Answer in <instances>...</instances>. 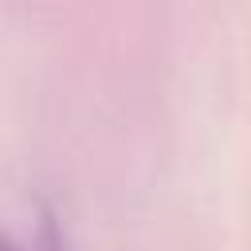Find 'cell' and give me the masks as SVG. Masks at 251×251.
I'll use <instances>...</instances> for the list:
<instances>
[{
    "label": "cell",
    "mask_w": 251,
    "mask_h": 251,
    "mask_svg": "<svg viewBox=\"0 0 251 251\" xmlns=\"http://www.w3.org/2000/svg\"><path fill=\"white\" fill-rule=\"evenodd\" d=\"M0 251H20V247H16V243H12L8 235H0Z\"/></svg>",
    "instance_id": "1"
}]
</instances>
